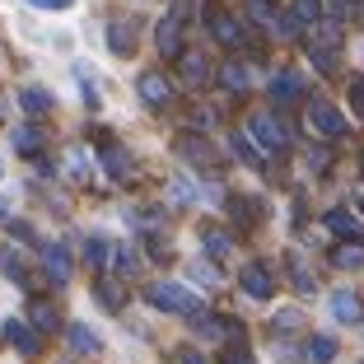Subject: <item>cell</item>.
Returning <instances> with one entry per match:
<instances>
[{"label":"cell","instance_id":"6da1fadb","mask_svg":"<svg viewBox=\"0 0 364 364\" xmlns=\"http://www.w3.org/2000/svg\"><path fill=\"white\" fill-rule=\"evenodd\" d=\"M145 299L154 304L159 313H182V318H201V299H196L187 285H178V280H154L150 289H145Z\"/></svg>","mask_w":364,"mask_h":364},{"label":"cell","instance_id":"7a4b0ae2","mask_svg":"<svg viewBox=\"0 0 364 364\" xmlns=\"http://www.w3.org/2000/svg\"><path fill=\"white\" fill-rule=\"evenodd\" d=\"M247 136L257 140L267 154H280L289 145V127L276 117V112H252V117H247Z\"/></svg>","mask_w":364,"mask_h":364},{"label":"cell","instance_id":"3957f363","mask_svg":"<svg viewBox=\"0 0 364 364\" xmlns=\"http://www.w3.org/2000/svg\"><path fill=\"white\" fill-rule=\"evenodd\" d=\"M309 127L322 140H341L346 136V112L336 103H327V98H309Z\"/></svg>","mask_w":364,"mask_h":364},{"label":"cell","instance_id":"277c9868","mask_svg":"<svg viewBox=\"0 0 364 364\" xmlns=\"http://www.w3.org/2000/svg\"><path fill=\"white\" fill-rule=\"evenodd\" d=\"M0 336L14 346V350L23 355V360H33V355L43 350V336H38V327H28V322H19V318H10L5 327H0Z\"/></svg>","mask_w":364,"mask_h":364},{"label":"cell","instance_id":"5b68a950","mask_svg":"<svg viewBox=\"0 0 364 364\" xmlns=\"http://www.w3.org/2000/svg\"><path fill=\"white\" fill-rule=\"evenodd\" d=\"M238 280H243V289L252 294V299H271V294H276V285H280V280H276V271H271L267 262H247Z\"/></svg>","mask_w":364,"mask_h":364},{"label":"cell","instance_id":"8992f818","mask_svg":"<svg viewBox=\"0 0 364 364\" xmlns=\"http://www.w3.org/2000/svg\"><path fill=\"white\" fill-rule=\"evenodd\" d=\"M299 98H304L299 70H276V75H271V103L276 107H289V103H299Z\"/></svg>","mask_w":364,"mask_h":364},{"label":"cell","instance_id":"52a82bcc","mask_svg":"<svg viewBox=\"0 0 364 364\" xmlns=\"http://www.w3.org/2000/svg\"><path fill=\"white\" fill-rule=\"evenodd\" d=\"M327 309H332V318L341 322V327H355V322H364V304H360V294H355V289H332Z\"/></svg>","mask_w":364,"mask_h":364},{"label":"cell","instance_id":"ba28073f","mask_svg":"<svg viewBox=\"0 0 364 364\" xmlns=\"http://www.w3.org/2000/svg\"><path fill=\"white\" fill-rule=\"evenodd\" d=\"M43 267H47V280H52V285H70V276H75V267H70V247L65 243H47Z\"/></svg>","mask_w":364,"mask_h":364},{"label":"cell","instance_id":"9c48e42d","mask_svg":"<svg viewBox=\"0 0 364 364\" xmlns=\"http://www.w3.org/2000/svg\"><path fill=\"white\" fill-rule=\"evenodd\" d=\"M136 89H140V98L150 107H168L173 103V85H168V75H159V70H145V75L136 80Z\"/></svg>","mask_w":364,"mask_h":364},{"label":"cell","instance_id":"30bf717a","mask_svg":"<svg viewBox=\"0 0 364 364\" xmlns=\"http://www.w3.org/2000/svg\"><path fill=\"white\" fill-rule=\"evenodd\" d=\"M65 341H70L75 355H98L103 350V336H98L94 327H85V322H70V327H65Z\"/></svg>","mask_w":364,"mask_h":364},{"label":"cell","instance_id":"8fae6325","mask_svg":"<svg viewBox=\"0 0 364 364\" xmlns=\"http://www.w3.org/2000/svg\"><path fill=\"white\" fill-rule=\"evenodd\" d=\"M19 107L28 112V117H47V112L56 107V98H52V89H43V85H28V89L19 94Z\"/></svg>","mask_w":364,"mask_h":364},{"label":"cell","instance_id":"7c38bea8","mask_svg":"<svg viewBox=\"0 0 364 364\" xmlns=\"http://www.w3.org/2000/svg\"><path fill=\"white\" fill-rule=\"evenodd\" d=\"M215 80H220V89H225V94H247V85H252V75H247L238 61H225Z\"/></svg>","mask_w":364,"mask_h":364},{"label":"cell","instance_id":"4fadbf2b","mask_svg":"<svg viewBox=\"0 0 364 364\" xmlns=\"http://www.w3.org/2000/svg\"><path fill=\"white\" fill-rule=\"evenodd\" d=\"M159 52L164 56H182V19L178 14H168V19L159 23Z\"/></svg>","mask_w":364,"mask_h":364},{"label":"cell","instance_id":"5bb4252c","mask_svg":"<svg viewBox=\"0 0 364 364\" xmlns=\"http://www.w3.org/2000/svg\"><path fill=\"white\" fill-rule=\"evenodd\" d=\"M103 168L112 173V178H131L136 159H131V150H122V145H103Z\"/></svg>","mask_w":364,"mask_h":364},{"label":"cell","instance_id":"9a60e30c","mask_svg":"<svg viewBox=\"0 0 364 364\" xmlns=\"http://www.w3.org/2000/svg\"><path fill=\"white\" fill-rule=\"evenodd\" d=\"M43 145H47L43 127H33V122H28V127H14V150H19V154H38Z\"/></svg>","mask_w":364,"mask_h":364},{"label":"cell","instance_id":"2e32d148","mask_svg":"<svg viewBox=\"0 0 364 364\" xmlns=\"http://www.w3.org/2000/svg\"><path fill=\"white\" fill-rule=\"evenodd\" d=\"M285 267H289V285L299 289V294H313V289H318V280H313V271L304 267V257H299V252H289V257H285Z\"/></svg>","mask_w":364,"mask_h":364},{"label":"cell","instance_id":"e0dca14e","mask_svg":"<svg viewBox=\"0 0 364 364\" xmlns=\"http://www.w3.org/2000/svg\"><path fill=\"white\" fill-rule=\"evenodd\" d=\"M107 47L117 56H131L136 52V28H131V23H112V28H107Z\"/></svg>","mask_w":364,"mask_h":364},{"label":"cell","instance_id":"ac0fdd59","mask_svg":"<svg viewBox=\"0 0 364 364\" xmlns=\"http://www.w3.org/2000/svg\"><path fill=\"white\" fill-rule=\"evenodd\" d=\"M210 28H215V38H220L225 47H243V23H238V19L220 14V19H210Z\"/></svg>","mask_w":364,"mask_h":364},{"label":"cell","instance_id":"d6986e66","mask_svg":"<svg viewBox=\"0 0 364 364\" xmlns=\"http://www.w3.org/2000/svg\"><path fill=\"white\" fill-rule=\"evenodd\" d=\"M201 238H205V252H210V257H229V252H234V238H229L225 229L205 225V229H201Z\"/></svg>","mask_w":364,"mask_h":364},{"label":"cell","instance_id":"ffe728a7","mask_svg":"<svg viewBox=\"0 0 364 364\" xmlns=\"http://www.w3.org/2000/svg\"><path fill=\"white\" fill-rule=\"evenodd\" d=\"M304 355H309L313 364H332L336 360V341H332V336H309V350H304Z\"/></svg>","mask_w":364,"mask_h":364},{"label":"cell","instance_id":"44dd1931","mask_svg":"<svg viewBox=\"0 0 364 364\" xmlns=\"http://www.w3.org/2000/svg\"><path fill=\"white\" fill-rule=\"evenodd\" d=\"M327 229H332V234H341V238H360V220H355V215H346V210H332V215H327Z\"/></svg>","mask_w":364,"mask_h":364},{"label":"cell","instance_id":"7402d4cb","mask_svg":"<svg viewBox=\"0 0 364 364\" xmlns=\"http://www.w3.org/2000/svg\"><path fill=\"white\" fill-rule=\"evenodd\" d=\"M182 75H187V85H205V80H210L205 56H182Z\"/></svg>","mask_w":364,"mask_h":364},{"label":"cell","instance_id":"603a6c76","mask_svg":"<svg viewBox=\"0 0 364 364\" xmlns=\"http://www.w3.org/2000/svg\"><path fill=\"white\" fill-rule=\"evenodd\" d=\"M332 262H336L341 271H360V267H364V247H360V243H350V247H336V252H332Z\"/></svg>","mask_w":364,"mask_h":364},{"label":"cell","instance_id":"cb8c5ba5","mask_svg":"<svg viewBox=\"0 0 364 364\" xmlns=\"http://www.w3.org/2000/svg\"><path fill=\"white\" fill-rule=\"evenodd\" d=\"M28 318H33V327H38V332H56V309H52V304L38 299V304L28 309Z\"/></svg>","mask_w":364,"mask_h":364},{"label":"cell","instance_id":"d4e9b609","mask_svg":"<svg viewBox=\"0 0 364 364\" xmlns=\"http://www.w3.org/2000/svg\"><path fill=\"white\" fill-rule=\"evenodd\" d=\"M294 19H299L304 28L322 23V0H294Z\"/></svg>","mask_w":364,"mask_h":364},{"label":"cell","instance_id":"484cf974","mask_svg":"<svg viewBox=\"0 0 364 364\" xmlns=\"http://www.w3.org/2000/svg\"><path fill=\"white\" fill-rule=\"evenodd\" d=\"M234 150H238V159H243L247 168H262V154L252 150V136H243V131H234Z\"/></svg>","mask_w":364,"mask_h":364},{"label":"cell","instance_id":"4316f807","mask_svg":"<svg viewBox=\"0 0 364 364\" xmlns=\"http://www.w3.org/2000/svg\"><path fill=\"white\" fill-rule=\"evenodd\" d=\"M112 267H117V276H136V271H140V257L131 252L127 243H122L117 252H112Z\"/></svg>","mask_w":364,"mask_h":364},{"label":"cell","instance_id":"83f0119b","mask_svg":"<svg viewBox=\"0 0 364 364\" xmlns=\"http://www.w3.org/2000/svg\"><path fill=\"white\" fill-rule=\"evenodd\" d=\"M247 14H252V23H262V28L276 23V5H271V0H247Z\"/></svg>","mask_w":364,"mask_h":364},{"label":"cell","instance_id":"f1b7e54d","mask_svg":"<svg viewBox=\"0 0 364 364\" xmlns=\"http://www.w3.org/2000/svg\"><path fill=\"white\" fill-rule=\"evenodd\" d=\"M5 276L14 285H28V267H23V252H5Z\"/></svg>","mask_w":364,"mask_h":364},{"label":"cell","instance_id":"f546056e","mask_svg":"<svg viewBox=\"0 0 364 364\" xmlns=\"http://www.w3.org/2000/svg\"><path fill=\"white\" fill-rule=\"evenodd\" d=\"M192 280H196V285H205V289H215V285H220V276H215V267H210V262H196V267H192Z\"/></svg>","mask_w":364,"mask_h":364},{"label":"cell","instance_id":"4dcf8cb0","mask_svg":"<svg viewBox=\"0 0 364 364\" xmlns=\"http://www.w3.org/2000/svg\"><path fill=\"white\" fill-rule=\"evenodd\" d=\"M85 257L94 262V267H103V257H107V243H103V238H89V243H85Z\"/></svg>","mask_w":364,"mask_h":364},{"label":"cell","instance_id":"1f68e13d","mask_svg":"<svg viewBox=\"0 0 364 364\" xmlns=\"http://www.w3.org/2000/svg\"><path fill=\"white\" fill-rule=\"evenodd\" d=\"M313 65H318L322 75H332V70H336V61H332V52H327V47H313Z\"/></svg>","mask_w":364,"mask_h":364},{"label":"cell","instance_id":"d6a6232c","mask_svg":"<svg viewBox=\"0 0 364 364\" xmlns=\"http://www.w3.org/2000/svg\"><path fill=\"white\" fill-rule=\"evenodd\" d=\"M234 210H238V220H247V225H257V201H247V196H238V201H234Z\"/></svg>","mask_w":364,"mask_h":364},{"label":"cell","instance_id":"836d02e7","mask_svg":"<svg viewBox=\"0 0 364 364\" xmlns=\"http://www.w3.org/2000/svg\"><path fill=\"white\" fill-rule=\"evenodd\" d=\"M350 107H355V117L364 122V80H355V85H350Z\"/></svg>","mask_w":364,"mask_h":364},{"label":"cell","instance_id":"e575fe53","mask_svg":"<svg viewBox=\"0 0 364 364\" xmlns=\"http://www.w3.org/2000/svg\"><path fill=\"white\" fill-rule=\"evenodd\" d=\"M65 164H70V173H75V178H85V173H89V159H85L80 150H70V154H65Z\"/></svg>","mask_w":364,"mask_h":364},{"label":"cell","instance_id":"d590c367","mask_svg":"<svg viewBox=\"0 0 364 364\" xmlns=\"http://www.w3.org/2000/svg\"><path fill=\"white\" fill-rule=\"evenodd\" d=\"M173 364H210L201 350H173Z\"/></svg>","mask_w":364,"mask_h":364},{"label":"cell","instance_id":"8d00e7d4","mask_svg":"<svg viewBox=\"0 0 364 364\" xmlns=\"http://www.w3.org/2000/svg\"><path fill=\"white\" fill-rule=\"evenodd\" d=\"M276 327H280V332H294V327H299V309H285L276 318Z\"/></svg>","mask_w":364,"mask_h":364},{"label":"cell","instance_id":"74e56055","mask_svg":"<svg viewBox=\"0 0 364 364\" xmlns=\"http://www.w3.org/2000/svg\"><path fill=\"white\" fill-rule=\"evenodd\" d=\"M98 299H103L107 309H122V294H112V289H107V285H98Z\"/></svg>","mask_w":364,"mask_h":364},{"label":"cell","instance_id":"f35d334b","mask_svg":"<svg viewBox=\"0 0 364 364\" xmlns=\"http://www.w3.org/2000/svg\"><path fill=\"white\" fill-rule=\"evenodd\" d=\"M225 364H252V355H247V350H229Z\"/></svg>","mask_w":364,"mask_h":364},{"label":"cell","instance_id":"ab89813d","mask_svg":"<svg viewBox=\"0 0 364 364\" xmlns=\"http://www.w3.org/2000/svg\"><path fill=\"white\" fill-rule=\"evenodd\" d=\"M33 5H38V10H65L70 0H33Z\"/></svg>","mask_w":364,"mask_h":364},{"label":"cell","instance_id":"60d3db41","mask_svg":"<svg viewBox=\"0 0 364 364\" xmlns=\"http://www.w3.org/2000/svg\"><path fill=\"white\" fill-rule=\"evenodd\" d=\"M360 205H364V201H360Z\"/></svg>","mask_w":364,"mask_h":364},{"label":"cell","instance_id":"b9f144b4","mask_svg":"<svg viewBox=\"0 0 364 364\" xmlns=\"http://www.w3.org/2000/svg\"><path fill=\"white\" fill-rule=\"evenodd\" d=\"M360 164H364V159H360Z\"/></svg>","mask_w":364,"mask_h":364}]
</instances>
